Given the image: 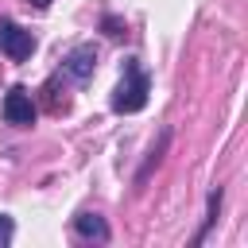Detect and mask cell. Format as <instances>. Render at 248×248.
I'll return each mask as SVG.
<instances>
[{
	"instance_id": "1",
	"label": "cell",
	"mask_w": 248,
	"mask_h": 248,
	"mask_svg": "<svg viewBox=\"0 0 248 248\" xmlns=\"http://www.w3.org/2000/svg\"><path fill=\"white\" fill-rule=\"evenodd\" d=\"M147 93H151L147 70H143L136 58H128L124 78H120V85H116V93H112V112H140V108L147 105Z\"/></svg>"
},
{
	"instance_id": "2",
	"label": "cell",
	"mask_w": 248,
	"mask_h": 248,
	"mask_svg": "<svg viewBox=\"0 0 248 248\" xmlns=\"http://www.w3.org/2000/svg\"><path fill=\"white\" fill-rule=\"evenodd\" d=\"M0 50H4L12 62H23V58H31L35 39H31V31H23L16 19H0Z\"/></svg>"
},
{
	"instance_id": "3",
	"label": "cell",
	"mask_w": 248,
	"mask_h": 248,
	"mask_svg": "<svg viewBox=\"0 0 248 248\" xmlns=\"http://www.w3.org/2000/svg\"><path fill=\"white\" fill-rule=\"evenodd\" d=\"M4 120L16 124V128L35 124V101H31V93L23 85H12L8 89V97H4Z\"/></svg>"
},
{
	"instance_id": "4",
	"label": "cell",
	"mask_w": 248,
	"mask_h": 248,
	"mask_svg": "<svg viewBox=\"0 0 248 248\" xmlns=\"http://www.w3.org/2000/svg\"><path fill=\"white\" fill-rule=\"evenodd\" d=\"M93 66H97V50H93L89 43H81V46H74V50H70V58H66V66H62V70H66L74 81H81V85H85V81L93 78Z\"/></svg>"
},
{
	"instance_id": "5",
	"label": "cell",
	"mask_w": 248,
	"mask_h": 248,
	"mask_svg": "<svg viewBox=\"0 0 248 248\" xmlns=\"http://www.w3.org/2000/svg\"><path fill=\"white\" fill-rule=\"evenodd\" d=\"M74 229H78V236H81V240H108V225H105L97 213H78Z\"/></svg>"
},
{
	"instance_id": "6",
	"label": "cell",
	"mask_w": 248,
	"mask_h": 248,
	"mask_svg": "<svg viewBox=\"0 0 248 248\" xmlns=\"http://www.w3.org/2000/svg\"><path fill=\"white\" fill-rule=\"evenodd\" d=\"M101 27H105V35H108V39H120V35H124V19H116V16H105V19H101Z\"/></svg>"
},
{
	"instance_id": "7",
	"label": "cell",
	"mask_w": 248,
	"mask_h": 248,
	"mask_svg": "<svg viewBox=\"0 0 248 248\" xmlns=\"http://www.w3.org/2000/svg\"><path fill=\"white\" fill-rule=\"evenodd\" d=\"M12 232H16V225H12V217L8 213H0V248L12 240Z\"/></svg>"
},
{
	"instance_id": "8",
	"label": "cell",
	"mask_w": 248,
	"mask_h": 248,
	"mask_svg": "<svg viewBox=\"0 0 248 248\" xmlns=\"http://www.w3.org/2000/svg\"><path fill=\"white\" fill-rule=\"evenodd\" d=\"M31 4H35V8H46V4H50V0H31Z\"/></svg>"
}]
</instances>
